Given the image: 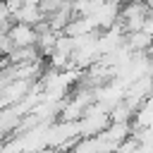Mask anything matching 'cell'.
Instances as JSON below:
<instances>
[{
    "mask_svg": "<svg viewBox=\"0 0 153 153\" xmlns=\"http://www.w3.org/2000/svg\"><path fill=\"white\" fill-rule=\"evenodd\" d=\"M10 38H12V43L19 45V48H31V45L38 41V33H36L29 24H22V22H19L17 26H12Z\"/></svg>",
    "mask_w": 153,
    "mask_h": 153,
    "instance_id": "cell-1",
    "label": "cell"
}]
</instances>
